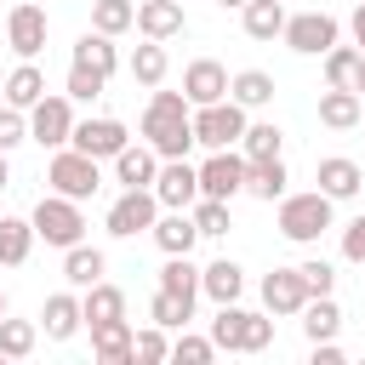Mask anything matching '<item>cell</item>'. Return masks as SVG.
Wrapping results in <instances>:
<instances>
[{
    "instance_id": "7bdbcfd3",
    "label": "cell",
    "mask_w": 365,
    "mask_h": 365,
    "mask_svg": "<svg viewBox=\"0 0 365 365\" xmlns=\"http://www.w3.org/2000/svg\"><path fill=\"white\" fill-rule=\"evenodd\" d=\"M17 143H29V108L0 103V154H11Z\"/></svg>"
},
{
    "instance_id": "5bb4252c",
    "label": "cell",
    "mask_w": 365,
    "mask_h": 365,
    "mask_svg": "<svg viewBox=\"0 0 365 365\" xmlns=\"http://www.w3.org/2000/svg\"><path fill=\"white\" fill-rule=\"evenodd\" d=\"M302 302H308V285H302V274H297V268H274V274L262 279V308H268L274 319L302 314Z\"/></svg>"
},
{
    "instance_id": "ab89813d",
    "label": "cell",
    "mask_w": 365,
    "mask_h": 365,
    "mask_svg": "<svg viewBox=\"0 0 365 365\" xmlns=\"http://www.w3.org/2000/svg\"><path fill=\"white\" fill-rule=\"evenodd\" d=\"M131 359H143V365L171 359V336H165V325H143V331H131Z\"/></svg>"
},
{
    "instance_id": "277c9868",
    "label": "cell",
    "mask_w": 365,
    "mask_h": 365,
    "mask_svg": "<svg viewBox=\"0 0 365 365\" xmlns=\"http://www.w3.org/2000/svg\"><path fill=\"white\" fill-rule=\"evenodd\" d=\"M46 182H51V194H68V200H80V205H86V200L103 188V160L80 154V148H51Z\"/></svg>"
},
{
    "instance_id": "c3c4849f",
    "label": "cell",
    "mask_w": 365,
    "mask_h": 365,
    "mask_svg": "<svg viewBox=\"0 0 365 365\" xmlns=\"http://www.w3.org/2000/svg\"><path fill=\"white\" fill-rule=\"evenodd\" d=\"M314 365H342V348H336V336H331V342H314Z\"/></svg>"
},
{
    "instance_id": "603a6c76",
    "label": "cell",
    "mask_w": 365,
    "mask_h": 365,
    "mask_svg": "<svg viewBox=\"0 0 365 365\" xmlns=\"http://www.w3.org/2000/svg\"><path fill=\"white\" fill-rule=\"evenodd\" d=\"M46 97V74L34 68V57H23L11 74H6V91H0V103H11V108H34Z\"/></svg>"
},
{
    "instance_id": "b9f144b4",
    "label": "cell",
    "mask_w": 365,
    "mask_h": 365,
    "mask_svg": "<svg viewBox=\"0 0 365 365\" xmlns=\"http://www.w3.org/2000/svg\"><path fill=\"white\" fill-rule=\"evenodd\" d=\"M103 86H108V74H97V68H86V63H68V97L74 103H91V97H103Z\"/></svg>"
},
{
    "instance_id": "4fadbf2b",
    "label": "cell",
    "mask_w": 365,
    "mask_h": 365,
    "mask_svg": "<svg viewBox=\"0 0 365 365\" xmlns=\"http://www.w3.org/2000/svg\"><path fill=\"white\" fill-rule=\"evenodd\" d=\"M182 97H188L194 108L222 103V97H228V68H222L217 57H194V63L182 68Z\"/></svg>"
},
{
    "instance_id": "4dcf8cb0",
    "label": "cell",
    "mask_w": 365,
    "mask_h": 365,
    "mask_svg": "<svg viewBox=\"0 0 365 365\" xmlns=\"http://www.w3.org/2000/svg\"><path fill=\"white\" fill-rule=\"evenodd\" d=\"M34 251V222L29 217H0V262L6 268H23Z\"/></svg>"
},
{
    "instance_id": "d4e9b609",
    "label": "cell",
    "mask_w": 365,
    "mask_h": 365,
    "mask_svg": "<svg viewBox=\"0 0 365 365\" xmlns=\"http://www.w3.org/2000/svg\"><path fill=\"white\" fill-rule=\"evenodd\" d=\"M319 125H331V131H354V125H359V91H348V86H325V91H319Z\"/></svg>"
},
{
    "instance_id": "11a10c76",
    "label": "cell",
    "mask_w": 365,
    "mask_h": 365,
    "mask_svg": "<svg viewBox=\"0 0 365 365\" xmlns=\"http://www.w3.org/2000/svg\"><path fill=\"white\" fill-rule=\"evenodd\" d=\"M0 314H6V291H0Z\"/></svg>"
},
{
    "instance_id": "7c38bea8",
    "label": "cell",
    "mask_w": 365,
    "mask_h": 365,
    "mask_svg": "<svg viewBox=\"0 0 365 365\" xmlns=\"http://www.w3.org/2000/svg\"><path fill=\"white\" fill-rule=\"evenodd\" d=\"M46 6H34V0H17L11 6V17H6V46L17 51V57H40L46 51Z\"/></svg>"
},
{
    "instance_id": "1f68e13d",
    "label": "cell",
    "mask_w": 365,
    "mask_h": 365,
    "mask_svg": "<svg viewBox=\"0 0 365 365\" xmlns=\"http://www.w3.org/2000/svg\"><path fill=\"white\" fill-rule=\"evenodd\" d=\"M279 148H285V131L274 120H245V131H240V154L245 160H274Z\"/></svg>"
},
{
    "instance_id": "ba28073f",
    "label": "cell",
    "mask_w": 365,
    "mask_h": 365,
    "mask_svg": "<svg viewBox=\"0 0 365 365\" xmlns=\"http://www.w3.org/2000/svg\"><path fill=\"white\" fill-rule=\"evenodd\" d=\"M194 171H200V194H205V200H234V194H245V154H240V148H211Z\"/></svg>"
},
{
    "instance_id": "f546056e",
    "label": "cell",
    "mask_w": 365,
    "mask_h": 365,
    "mask_svg": "<svg viewBox=\"0 0 365 365\" xmlns=\"http://www.w3.org/2000/svg\"><path fill=\"white\" fill-rule=\"evenodd\" d=\"M211 348L217 354H240V342H245V308L240 302H217V319H211Z\"/></svg>"
},
{
    "instance_id": "7dc6e473",
    "label": "cell",
    "mask_w": 365,
    "mask_h": 365,
    "mask_svg": "<svg viewBox=\"0 0 365 365\" xmlns=\"http://www.w3.org/2000/svg\"><path fill=\"white\" fill-rule=\"evenodd\" d=\"M342 257H348V262H365V211L342 228Z\"/></svg>"
},
{
    "instance_id": "f35d334b",
    "label": "cell",
    "mask_w": 365,
    "mask_h": 365,
    "mask_svg": "<svg viewBox=\"0 0 365 365\" xmlns=\"http://www.w3.org/2000/svg\"><path fill=\"white\" fill-rule=\"evenodd\" d=\"M148 319H154V325H165V331H182V325L194 319V302H182V297H171V291H154Z\"/></svg>"
},
{
    "instance_id": "3957f363",
    "label": "cell",
    "mask_w": 365,
    "mask_h": 365,
    "mask_svg": "<svg viewBox=\"0 0 365 365\" xmlns=\"http://www.w3.org/2000/svg\"><path fill=\"white\" fill-rule=\"evenodd\" d=\"M29 222H34V240H46V245H57V251H68V245L86 240V211H80V200H68V194H46V200L29 211Z\"/></svg>"
},
{
    "instance_id": "5b68a950",
    "label": "cell",
    "mask_w": 365,
    "mask_h": 365,
    "mask_svg": "<svg viewBox=\"0 0 365 365\" xmlns=\"http://www.w3.org/2000/svg\"><path fill=\"white\" fill-rule=\"evenodd\" d=\"M74 137V97L68 91H46L34 108H29V143L40 148H68Z\"/></svg>"
},
{
    "instance_id": "e575fe53",
    "label": "cell",
    "mask_w": 365,
    "mask_h": 365,
    "mask_svg": "<svg viewBox=\"0 0 365 365\" xmlns=\"http://www.w3.org/2000/svg\"><path fill=\"white\" fill-rule=\"evenodd\" d=\"M160 291H171V297H182V302L200 297V268L188 262V251H182V257H165V268H160Z\"/></svg>"
},
{
    "instance_id": "d590c367",
    "label": "cell",
    "mask_w": 365,
    "mask_h": 365,
    "mask_svg": "<svg viewBox=\"0 0 365 365\" xmlns=\"http://www.w3.org/2000/svg\"><path fill=\"white\" fill-rule=\"evenodd\" d=\"M40 342V325L34 319H6L0 314V359H29Z\"/></svg>"
},
{
    "instance_id": "8fae6325",
    "label": "cell",
    "mask_w": 365,
    "mask_h": 365,
    "mask_svg": "<svg viewBox=\"0 0 365 365\" xmlns=\"http://www.w3.org/2000/svg\"><path fill=\"white\" fill-rule=\"evenodd\" d=\"M154 200H160V211H188L194 200H200V171L188 165V160H160V171H154Z\"/></svg>"
},
{
    "instance_id": "e0dca14e",
    "label": "cell",
    "mask_w": 365,
    "mask_h": 365,
    "mask_svg": "<svg viewBox=\"0 0 365 365\" xmlns=\"http://www.w3.org/2000/svg\"><path fill=\"white\" fill-rule=\"evenodd\" d=\"M80 325H86L80 297H74V291H51V297H46V308H40V331H46L51 342H68Z\"/></svg>"
},
{
    "instance_id": "9f6ffc18",
    "label": "cell",
    "mask_w": 365,
    "mask_h": 365,
    "mask_svg": "<svg viewBox=\"0 0 365 365\" xmlns=\"http://www.w3.org/2000/svg\"><path fill=\"white\" fill-rule=\"evenodd\" d=\"M0 91H6V80H0Z\"/></svg>"
},
{
    "instance_id": "db71d44e",
    "label": "cell",
    "mask_w": 365,
    "mask_h": 365,
    "mask_svg": "<svg viewBox=\"0 0 365 365\" xmlns=\"http://www.w3.org/2000/svg\"><path fill=\"white\" fill-rule=\"evenodd\" d=\"M359 120H365V97H359Z\"/></svg>"
},
{
    "instance_id": "816d5d0a",
    "label": "cell",
    "mask_w": 365,
    "mask_h": 365,
    "mask_svg": "<svg viewBox=\"0 0 365 365\" xmlns=\"http://www.w3.org/2000/svg\"><path fill=\"white\" fill-rule=\"evenodd\" d=\"M6 182H11V165H6V154H0V194H6Z\"/></svg>"
},
{
    "instance_id": "9c48e42d",
    "label": "cell",
    "mask_w": 365,
    "mask_h": 365,
    "mask_svg": "<svg viewBox=\"0 0 365 365\" xmlns=\"http://www.w3.org/2000/svg\"><path fill=\"white\" fill-rule=\"evenodd\" d=\"M154 217H160L154 188H125V194L108 205V234H114V240H137V234L154 228Z\"/></svg>"
},
{
    "instance_id": "ffe728a7",
    "label": "cell",
    "mask_w": 365,
    "mask_h": 365,
    "mask_svg": "<svg viewBox=\"0 0 365 365\" xmlns=\"http://www.w3.org/2000/svg\"><path fill=\"white\" fill-rule=\"evenodd\" d=\"M148 234H154V245H160L165 257H182V251H194V245H200V228H194V217H188V211H160Z\"/></svg>"
},
{
    "instance_id": "7402d4cb",
    "label": "cell",
    "mask_w": 365,
    "mask_h": 365,
    "mask_svg": "<svg viewBox=\"0 0 365 365\" xmlns=\"http://www.w3.org/2000/svg\"><path fill=\"white\" fill-rule=\"evenodd\" d=\"M103 274H108V257H103L97 245H86V240H80V245H68V251H63V279H68L74 291L97 285Z\"/></svg>"
},
{
    "instance_id": "bcb514c9",
    "label": "cell",
    "mask_w": 365,
    "mask_h": 365,
    "mask_svg": "<svg viewBox=\"0 0 365 365\" xmlns=\"http://www.w3.org/2000/svg\"><path fill=\"white\" fill-rule=\"evenodd\" d=\"M268 342H274V319H268V314H251V308H245V342H240V354H262Z\"/></svg>"
},
{
    "instance_id": "6da1fadb",
    "label": "cell",
    "mask_w": 365,
    "mask_h": 365,
    "mask_svg": "<svg viewBox=\"0 0 365 365\" xmlns=\"http://www.w3.org/2000/svg\"><path fill=\"white\" fill-rule=\"evenodd\" d=\"M143 143L160 160H188L194 148V103L182 91H154L143 108Z\"/></svg>"
},
{
    "instance_id": "7a4b0ae2",
    "label": "cell",
    "mask_w": 365,
    "mask_h": 365,
    "mask_svg": "<svg viewBox=\"0 0 365 365\" xmlns=\"http://www.w3.org/2000/svg\"><path fill=\"white\" fill-rule=\"evenodd\" d=\"M331 194H319V188H308V194H279V234L291 240V245H314L325 228H331Z\"/></svg>"
},
{
    "instance_id": "836d02e7",
    "label": "cell",
    "mask_w": 365,
    "mask_h": 365,
    "mask_svg": "<svg viewBox=\"0 0 365 365\" xmlns=\"http://www.w3.org/2000/svg\"><path fill=\"white\" fill-rule=\"evenodd\" d=\"M240 17H245V34H251V40H274V34L285 29V6H279V0H245Z\"/></svg>"
},
{
    "instance_id": "8d00e7d4",
    "label": "cell",
    "mask_w": 365,
    "mask_h": 365,
    "mask_svg": "<svg viewBox=\"0 0 365 365\" xmlns=\"http://www.w3.org/2000/svg\"><path fill=\"white\" fill-rule=\"evenodd\" d=\"M91 29H103V34L137 29V0H91Z\"/></svg>"
},
{
    "instance_id": "d6a6232c",
    "label": "cell",
    "mask_w": 365,
    "mask_h": 365,
    "mask_svg": "<svg viewBox=\"0 0 365 365\" xmlns=\"http://www.w3.org/2000/svg\"><path fill=\"white\" fill-rule=\"evenodd\" d=\"M125 68H131V80H137V86H160V80H165V68H171L165 40H143V46L131 51V63H125Z\"/></svg>"
},
{
    "instance_id": "ac0fdd59",
    "label": "cell",
    "mask_w": 365,
    "mask_h": 365,
    "mask_svg": "<svg viewBox=\"0 0 365 365\" xmlns=\"http://www.w3.org/2000/svg\"><path fill=\"white\" fill-rule=\"evenodd\" d=\"M86 331H91L97 365H131V319H97Z\"/></svg>"
},
{
    "instance_id": "cb8c5ba5",
    "label": "cell",
    "mask_w": 365,
    "mask_h": 365,
    "mask_svg": "<svg viewBox=\"0 0 365 365\" xmlns=\"http://www.w3.org/2000/svg\"><path fill=\"white\" fill-rule=\"evenodd\" d=\"M228 97L251 114V108H268L274 103V74L268 68H240V74H228Z\"/></svg>"
},
{
    "instance_id": "681fc988",
    "label": "cell",
    "mask_w": 365,
    "mask_h": 365,
    "mask_svg": "<svg viewBox=\"0 0 365 365\" xmlns=\"http://www.w3.org/2000/svg\"><path fill=\"white\" fill-rule=\"evenodd\" d=\"M348 29H354V46H359V51H365V0H359V6H354V17H348Z\"/></svg>"
},
{
    "instance_id": "f5cc1de1",
    "label": "cell",
    "mask_w": 365,
    "mask_h": 365,
    "mask_svg": "<svg viewBox=\"0 0 365 365\" xmlns=\"http://www.w3.org/2000/svg\"><path fill=\"white\" fill-rule=\"evenodd\" d=\"M217 6H245V0H217Z\"/></svg>"
},
{
    "instance_id": "8992f818",
    "label": "cell",
    "mask_w": 365,
    "mask_h": 365,
    "mask_svg": "<svg viewBox=\"0 0 365 365\" xmlns=\"http://www.w3.org/2000/svg\"><path fill=\"white\" fill-rule=\"evenodd\" d=\"M336 34H342V23H336L331 11H297V17H285V29H279V40H285L297 57H325V51L336 46Z\"/></svg>"
},
{
    "instance_id": "44dd1931",
    "label": "cell",
    "mask_w": 365,
    "mask_h": 365,
    "mask_svg": "<svg viewBox=\"0 0 365 365\" xmlns=\"http://www.w3.org/2000/svg\"><path fill=\"white\" fill-rule=\"evenodd\" d=\"M200 291H205L211 302H240V291H245V268H240L234 257H217V262L200 268Z\"/></svg>"
},
{
    "instance_id": "52a82bcc",
    "label": "cell",
    "mask_w": 365,
    "mask_h": 365,
    "mask_svg": "<svg viewBox=\"0 0 365 365\" xmlns=\"http://www.w3.org/2000/svg\"><path fill=\"white\" fill-rule=\"evenodd\" d=\"M240 131H245V108H240L234 97L194 108V143H200V148H234Z\"/></svg>"
},
{
    "instance_id": "4316f807",
    "label": "cell",
    "mask_w": 365,
    "mask_h": 365,
    "mask_svg": "<svg viewBox=\"0 0 365 365\" xmlns=\"http://www.w3.org/2000/svg\"><path fill=\"white\" fill-rule=\"evenodd\" d=\"M68 63H86V68H97V74H114V68H120L114 34H103V29H86V34L74 40V57H68Z\"/></svg>"
},
{
    "instance_id": "f6af8a7d",
    "label": "cell",
    "mask_w": 365,
    "mask_h": 365,
    "mask_svg": "<svg viewBox=\"0 0 365 365\" xmlns=\"http://www.w3.org/2000/svg\"><path fill=\"white\" fill-rule=\"evenodd\" d=\"M217 348H211V336H188V331H177V342H171V359L177 365H205Z\"/></svg>"
},
{
    "instance_id": "f907efd6",
    "label": "cell",
    "mask_w": 365,
    "mask_h": 365,
    "mask_svg": "<svg viewBox=\"0 0 365 365\" xmlns=\"http://www.w3.org/2000/svg\"><path fill=\"white\" fill-rule=\"evenodd\" d=\"M354 91L365 97V51H359V68H354Z\"/></svg>"
},
{
    "instance_id": "2e32d148",
    "label": "cell",
    "mask_w": 365,
    "mask_h": 365,
    "mask_svg": "<svg viewBox=\"0 0 365 365\" xmlns=\"http://www.w3.org/2000/svg\"><path fill=\"white\" fill-rule=\"evenodd\" d=\"M108 165H114V182H120V188H148L154 171H160V154H154L148 143H125Z\"/></svg>"
},
{
    "instance_id": "f1b7e54d",
    "label": "cell",
    "mask_w": 365,
    "mask_h": 365,
    "mask_svg": "<svg viewBox=\"0 0 365 365\" xmlns=\"http://www.w3.org/2000/svg\"><path fill=\"white\" fill-rule=\"evenodd\" d=\"M80 314H86V325H97V319H125V291L108 285V279H97V285H86Z\"/></svg>"
},
{
    "instance_id": "74e56055",
    "label": "cell",
    "mask_w": 365,
    "mask_h": 365,
    "mask_svg": "<svg viewBox=\"0 0 365 365\" xmlns=\"http://www.w3.org/2000/svg\"><path fill=\"white\" fill-rule=\"evenodd\" d=\"M188 217H194L200 240H222V234L234 228V222H228V200H205V194H200V200L188 205Z\"/></svg>"
},
{
    "instance_id": "484cf974",
    "label": "cell",
    "mask_w": 365,
    "mask_h": 365,
    "mask_svg": "<svg viewBox=\"0 0 365 365\" xmlns=\"http://www.w3.org/2000/svg\"><path fill=\"white\" fill-rule=\"evenodd\" d=\"M342 331V308H336V297L325 291V297H308L302 302V336L308 342H331Z\"/></svg>"
},
{
    "instance_id": "83f0119b",
    "label": "cell",
    "mask_w": 365,
    "mask_h": 365,
    "mask_svg": "<svg viewBox=\"0 0 365 365\" xmlns=\"http://www.w3.org/2000/svg\"><path fill=\"white\" fill-rule=\"evenodd\" d=\"M285 182H291V171H285L279 154H274V160H245V194H257V200H279Z\"/></svg>"
},
{
    "instance_id": "30bf717a",
    "label": "cell",
    "mask_w": 365,
    "mask_h": 365,
    "mask_svg": "<svg viewBox=\"0 0 365 365\" xmlns=\"http://www.w3.org/2000/svg\"><path fill=\"white\" fill-rule=\"evenodd\" d=\"M125 143H131V131H125V120H114V114L74 120V137H68V148H80V154H91V160H114Z\"/></svg>"
},
{
    "instance_id": "d6986e66",
    "label": "cell",
    "mask_w": 365,
    "mask_h": 365,
    "mask_svg": "<svg viewBox=\"0 0 365 365\" xmlns=\"http://www.w3.org/2000/svg\"><path fill=\"white\" fill-rule=\"evenodd\" d=\"M314 182H319V194H331V200H354V194L365 188V171H359L354 160L331 154V160H319V165H314Z\"/></svg>"
},
{
    "instance_id": "ee69618b",
    "label": "cell",
    "mask_w": 365,
    "mask_h": 365,
    "mask_svg": "<svg viewBox=\"0 0 365 365\" xmlns=\"http://www.w3.org/2000/svg\"><path fill=\"white\" fill-rule=\"evenodd\" d=\"M297 274H302V285H308V297H325V291L336 285V268H331L325 257H308V262H297Z\"/></svg>"
},
{
    "instance_id": "9a60e30c",
    "label": "cell",
    "mask_w": 365,
    "mask_h": 365,
    "mask_svg": "<svg viewBox=\"0 0 365 365\" xmlns=\"http://www.w3.org/2000/svg\"><path fill=\"white\" fill-rule=\"evenodd\" d=\"M137 29L143 40H177L188 34V11L182 0H137Z\"/></svg>"
},
{
    "instance_id": "60d3db41",
    "label": "cell",
    "mask_w": 365,
    "mask_h": 365,
    "mask_svg": "<svg viewBox=\"0 0 365 365\" xmlns=\"http://www.w3.org/2000/svg\"><path fill=\"white\" fill-rule=\"evenodd\" d=\"M354 68H359V46H331L325 51V86H348L354 91Z\"/></svg>"
}]
</instances>
